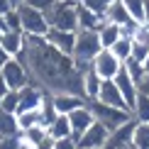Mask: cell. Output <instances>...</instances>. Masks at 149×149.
<instances>
[{
	"label": "cell",
	"instance_id": "obj_20",
	"mask_svg": "<svg viewBox=\"0 0 149 149\" xmlns=\"http://www.w3.org/2000/svg\"><path fill=\"white\" fill-rule=\"evenodd\" d=\"M0 44H3V49L10 54V56H17V54L24 49V34L22 32H3V37H0Z\"/></svg>",
	"mask_w": 149,
	"mask_h": 149
},
{
	"label": "cell",
	"instance_id": "obj_10",
	"mask_svg": "<svg viewBox=\"0 0 149 149\" xmlns=\"http://www.w3.org/2000/svg\"><path fill=\"white\" fill-rule=\"evenodd\" d=\"M113 81L117 83V88H120L122 98H125L127 108L132 110V105H134V100H137V95H139V83H137V81H134V78H132V76H130V73H127L125 64H122V69L117 71V76H115Z\"/></svg>",
	"mask_w": 149,
	"mask_h": 149
},
{
	"label": "cell",
	"instance_id": "obj_6",
	"mask_svg": "<svg viewBox=\"0 0 149 149\" xmlns=\"http://www.w3.org/2000/svg\"><path fill=\"white\" fill-rule=\"evenodd\" d=\"M0 78L8 83V88H10V91H20V88H24V86L32 81V78H29L27 66H24L17 56H12L8 64L0 69Z\"/></svg>",
	"mask_w": 149,
	"mask_h": 149
},
{
	"label": "cell",
	"instance_id": "obj_41",
	"mask_svg": "<svg viewBox=\"0 0 149 149\" xmlns=\"http://www.w3.org/2000/svg\"><path fill=\"white\" fill-rule=\"evenodd\" d=\"M0 32H8V24H5V17L0 15Z\"/></svg>",
	"mask_w": 149,
	"mask_h": 149
},
{
	"label": "cell",
	"instance_id": "obj_27",
	"mask_svg": "<svg viewBox=\"0 0 149 149\" xmlns=\"http://www.w3.org/2000/svg\"><path fill=\"white\" fill-rule=\"evenodd\" d=\"M125 69H127V73H130V76H132L134 81H137V83H142V78L147 76L144 64H142V61H137V59H132V56L125 61Z\"/></svg>",
	"mask_w": 149,
	"mask_h": 149
},
{
	"label": "cell",
	"instance_id": "obj_37",
	"mask_svg": "<svg viewBox=\"0 0 149 149\" xmlns=\"http://www.w3.org/2000/svg\"><path fill=\"white\" fill-rule=\"evenodd\" d=\"M10 59H12V56H10V54H8V52H5V49H3V44H0V69H3V66L8 64Z\"/></svg>",
	"mask_w": 149,
	"mask_h": 149
},
{
	"label": "cell",
	"instance_id": "obj_11",
	"mask_svg": "<svg viewBox=\"0 0 149 149\" xmlns=\"http://www.w3.org/2000/svg\"><path fill=\"white\" fill-rule=\"evenodd\" d=\"M69 122H71V134H73V142H76L81 134L88 130L93 122H95V117H93L91 113V108H88V103L83 105V108H76L73 113H69Z\"/></svg>",
	"mask_w": 149,
	"mask_h": 149
},
{
	"label": "cell",
	"instance_id": "obj_3",
	"mask_svg": "<svg viewBox=\"0 0 149 149\" xmlns=\"http://www.w3.org/2000/svg\"><path fill=\"white\" fill-rule=\"evenodd\" d=\"M103 52L100 37L95 29H78L76 32V47H73V61L78 64V69H88L93 59Z\"/></svg>",
	"mask_w": 149,
	"mask_h": 149
},
{
	"label": "cell",
	"instance_id": "obj_42",
	"mask_svg": "<svg viewBox=\"0 0 149 149\" xmlns=\"http://www.w3.org/2000/svg\"><path fill=\"white\" fill-rule=\"evenodd\" d=\"M144 71L149 73V54H147V59H144Z\"/></svg>",
	"mask_w": 149,
	"mask_h": 149
},
{
	"label": "cell",
	"instance_id": "obj_26",
	"mask_svg": "<svg viewBox=\"0 0 149 149\" xmlns=\"http://www.w3.org/2000/svg\"><path fill=\"white\" fill-rule=\"evenodd\" d=\"M132 147L134 149H149V122H137L132 134Z\"/></svg>",
	"mask_w": 149,
	"mask_h": 149
},
{
	"label": "cell",
	"instance_id": "obj_17",
	"mask_svg": "<svg viewBox=\"0 0 149 149\" xmlns=\"http://www.w3.org/2000/svg\"><path fill=\"white\" fill-rule=\"evenodd\" d=\"M98 37H100V44H103V49H110V47H113L115 42L122 37V29H120V24L103 20V24L98 27Z\"/></svg>",
	"mask_w": 149,
	"mask_h": 149
},
{
	"label": "cell",
	"instance_id": "obj_4",
	"mask_svg": "<svg viewBox=\"0 0 149 149\" xmlns=\"http://www.w3.org/2000/svg\"><path fill=\"white\" fill-rule=\"evenodd\" d=\"M88 108H91V113L93 117H95L100 125H105V130H117V127H122L127 120H132V113H130L127 108H115V105H105L100 103L98 98H93V100H88Z\"/></svg>",
	"mask_w": 149,
	"mask_h": 149
},
{
	"label": "cell",
	"instance_id": "obj_43",
	"mask_svg": "<svg viewBox=\"0 0 149 149\" xmlns=\"http://www.w3.org/2000/svg\"><path fill=\"white\" fill-rule=\"evenodd\" d=\"M0 37H3V32H0Z\"/></svg>",
	"mask_w": 149,
	"mask_h": 149
},
{
	"label": "cell",
	"instance_id": "obj_40",
	"mask_svg": "<svg viewBox=\"0 0 149 149\" xmlns=\"http://www.w3.org/2000/svg\"><path fill=\"white\" fill-rule=\"evenodd\" d=\"M144 22L149 24V0H144Z\"/></svg>",
	"mask_w": 149,
	"mask_h": 149
},
{
	"label": "cell",
	"instance_id": "obj_7",
	"mask_svg": "<svg viewBox=\"0 0 149 149\" xmlns=\"http://www.w3.org/2000/svg\"><path fill=\"white\" fill-rule=\"evenodd\" d=\"M108 137H110V130H105V125H100V122L95 120V122H93V125L76 139V147H78V149H103L105 142H108Z\"/></svg>",
	"mask_w": 149,
	"mask_h": 149
},
{
	"label": "cell",
	"instance_id": "obj_16",
	"mask_svg": "<svg viewBox=\"0 0 149 149\" xmlns=\"http://www.w3.org/2000/svg\"><path fill=\"white\" fill-rule=\"evenodd\" d=\"M47 132H49V137H54V139H69V137H73V134H71L69 115H56L47 125Z\"/></svg>",
	"mask_w": 149,
	"mask_h": 149
},
{
	"label": "cell",
	"instance_id": "obj_32",
	"mask_svg": "<svg viewBox=\"0 0 149 149\" xmlns=\"http://www.w3.org/2000/svg\"><path fill=\"white\" fill-rule=\"evenodd\" d=\"M0 149H24L20 134H10V137H0Z\"/></svg>",
	"mask_w": 149,
	"mask_h": 149
},
{
	"label": "cell",
	"instance_id": "obj_24",
	"mask_svg": "<svg viewBox=\"0 0 149 149\" xmlns=\"http://www.w3.org/2000/svg\"><path fill=\"white\" fill-rule=\"evenodd\" d=\"M110 52H113L115 56L120 59L122 64H125V61L132 56V37H120V39H117L115 44L110 47Z\"/></svg>",
	"mask_w": 149,
	"mask_h": 149
},
{
	"label": "cell",
	"instance_id": "obj_8",
	"mask_svg": "<svg viewBox=\"0 0 149 149\" xmlns=\"http://www.w3.org/2000/svg\"><path fill=\"white\" fill-rule=\"evenodd\" d=\"M91 66H93V71H95L103 81H108V78H115V76H117V71L122 69V61L117 59L110 49H103V52L93 59Z\"/></svg>",
	"mask_w": 149,
	"mask_h": 149
},
{
	"label": "cell",
	"instance_id": "obj_2",
	"mask_svg": "<svg viewBox=\"0 0 149 149\" xmlns=\"http://www.w3.org/2000/svg\"><path fill=\"white\" fill-rule=\"evenodd\" d=\"M44 15H47L49 27L78 32V3L76 0H56Z\"/></svg>",
	"mask_w": 149,
	"mask_h": 149
},
{
	"label": "cell",
	"instance_id": "obj_33",
	"mask_svg": "<svg viewBox=\"0 0 149 149\" xmlns=\"http://www.w3.org/2000/svg\"><path fill=\"white\" fill-rule=\"evenodd\" d=\"M147 54H149V47L144 44V42H137V39H132V59H137V61H142V64H144Z\"/></svg>",
	"mask_w": 149,
	"mask_h": 149
},
{
	"label": "cell",
	"instance_id": "obj_18",
	"mask_svg": "<svg viewBox=\"0 0 149 149\" xmlns=\"http://www.w3.org/2000/svg\"><path fill=\"white\" fill-rule=\"evenodd\" d=\"M103 20H108V22H115V24H120V27H122V24L132 22L134 17L127 12V8L120 3V0H113V3H110V8L105 10V17H103Z\"/></svg>",
	"mask_w": 149,
	"mask_h": 149
},
{
	"label": "cell",
	"instance_id": "obj_34",
	"mask_svg": "<svg viewBox=\"0 0 149 149\" xmlns=\"http://www.w3.org/2000/svg\"><path fill=\"white\" fill-rule=\"evenodd\" d=\"M54 3H56V0H24V5H29V8H34L39 12H47Z\"/></svg>",
	"mask_w": 149,
	"mask_h": 149
},
{
	"label": "cell",
	"instance_id": "obj_36",
	"mask_svg": "<svg viewBox=\"0 0 149 149\" xmlns=\"http://www.w3.org/2000/svg\"><path fill=\"white\" fill-rule=\"evenodd\" d=\"M12 8H15V5H12L10 0H0V15H8Z\"/></svg>",
	"mask_w": 149,
	"mask_h": 149
},
{
	"label": "cell",
	"instance_id": "obj_22",
	"mask_svg": "<svg viewBox=\"0 0 149 149\" xmlns=\"http://www.w3.org/2000/svg\"><path fill=\"white\" fill-rule=\"evenodd\" d=\"M10 134H20V125H17V115L8 113L0 108V137H10Z\"/></svg>",
	"mask_w": 149,
	"mask_h": 149
},
{
	"label": "cell",
	"instance_id": "obj_23",
	"mask_svg": "<svg viewBox=\"0 0 149 149\" xmlns=\"http://www.w3.org/2000/svg\"><path fill=\"white\" fill-rule=\"evenodd\" d=\"M132 117L137 122H149V95H144V93L137 95V100L132 105Z\"/></svg>",
	"mask_w": 149,
	"mask_h": 149
},
{
	"label": "cell",
	"instance_id": "obj_39",
	"mask_svg": "<svg viewBox=\"0 0 149 149\" xmlns=\"http://www.w3.org/2000/svg\"><path fill=\"white\" fill-rule=\"evenodd\" d=\"M8 91H10V88H8V83H5V81L0 78V103H3V98L8 95Z\"/></svg>",
	"mask_w": 149,
	"mask_h": 149
},
{
	"label": "cell",
	"instance_id": "obj_28",
	"mask_svg": "<svg viewBox=\"0 0 149 149\" xmlns=\"http://www.w3.org/2000/svg\"><path fill=\"white\" fill-rule=\"evenodd\" d=\"M137 22H144V0H120Z\"/></svg>",
	"mask_w": 149,
	"mask_h": 149
},
{
	"label": "cell",
	"instance_id": "obj_35",
	"mask_svg": "<svg viewBox=\"0 0 149 149\" xmlns=\"http://www.w3.org/2000/svg\"><path fill=\"white\" fill-rule=\"evenodd\" d=\"M52 149H76V142H73V137H69V139H56Z\"/></svg>",
	"mask_w": 149,
	"mask_h": 149
},
{
	"label": "cell",
	"instance_id": "obj_5",
	"mask_svg": "<svg viewBox=\"0 0 149 149\" xmlns=\"http://www.w3.org/2000/svg\"><path fill=\"white\" fill-rule=\"evenodd\" d=\"M20 20H22V34H37V37H47V32L52 27H49L47 22V15L34 8H29V5H20Z\"/></svg>",
	"mask_w": 149,
	"mask_h": 149
},
{
	"label": "cell",
	"instance_id": "obj_14",
	"mask_svg": "<svg viewBox=\"0 0 149 149\" xmlns=\"http://www.w3.org/2000/svg\"><path fill=\"white\" fill-rule=\"evenodd\" d=\"M98 100L105 103V105H115V108H127L125 98H122V93H120V88H117V83H115L113 78L103 81L100 93H98ZM127 110H130V108H127ZM130 113H132V110H130Z\"/></svg>",
	"mask_w": 149,
	"mask_h": 149
},
{
	"label": "cell",
	"instance_id": "obj_38",
	"mask_svg": "<svg viewBox=\"0 0 149 149\" xmlns=\"http://www.w3.org/2000/svg\"><path fill=\"white\" fill-rule=\"evenodd\" d=\"M139 93H144V95H149V73L144 78H142V83H139Z\"/></svg>",
	"mask_w": 149,
	"mask_h": 149
},
{
	"label": "cell",
	"instance_id": "obj_13",
	"mask_svg": "<svg viewBox=\"0 0 149 149\" xmlns=\"http://www.w3.org/2000/svg\"><path fill=\"white\" fill-rule=\"evenodd\" d=\"M47 42L52 47H56L59 52L69 54V56H73V47H76V32H66V29H49L47 32Z\"/></svg>",
	"mask_w": 149,
	"mask_h": 149
},
{
	"label": "cell",
	"instance_id": "obj_19",
	"mask_svg": "<svg viewBox=\"0 0 149 149\" xmlns=\"http://www.w3.org/2000/svg\"><path fill=\"white\" fill-rule=\"evenodd\" d=\"M100 86H103V78L93 71V66H88V69H86V73H83V95H86V100L98 98Z\"/></svg>",
	"mask_w": 149,
	"mask_h": 149
},
{
	"label": "cell",
	"instance_id": "obj_30",
	"mask_svg": "<svg viewBox=\"0 0 149 149\" xmlns=\"http://www.w3.org/2000/svg\"><path fill=\"white\" fill-rule=\"evenodd\" d=\"M0 108L8 110V113H15V115H17V108H20V91H8V95L3 98Z\"/></svg>",
	"mask_w": 149,
	"mask_h": 149
},
{
	"label": "cell",
	"instance_id": "obj_21",
	"mask_svg": "<svg viewBox=\"0 0 149 149\" xmlns=\"http://www.w3.org/2000/svg\"><path fill=\"white\" fill-rule=\"evenodd\" d=\"M100 24H103V17L100 15H95L93 10L78 5V29H95V32H98Z\"/></svg>",
	"mask_w": 149,
	"mask_h": 149
},
{
	"label": "cell",
	"instance_id": "obj_25",
	"mask_svg": "<svg viewBox=\"0 0 149 149\" xmlns=\"http://www.w3.org/2000/svg\"><path fill=\"white\" fill-rule=\"evenodd\" d=\"M17 125H20V132L27 130V127H34V125H44L42 108L39 110H29V113H20V115H17Z\"/></svg>",
	"mask_w": 149,
	"mask_h": 149
},
{
	"label": "cell",
	"instance_id": "obj_29",
	"mask_svg": "<svg viewBox=\"0 0 149 149\" xmlns=\"http://www.w3.org/2000/svg\"><path fill=\"white\" fill-rule=\"evenodd\" d=\"M76 3L83 5V8H88V10H93L95 15L105 17V10L110 8V3H113V0H76Z\"/></svg>",
	"mask_w": 149,
	"mask_h": 149
},
{
	"label": "cell",
	"instance_id": "obj_9",
	"mask_svg": "<svg viewBox=\"0 0 149 149\" xmlns=\"http://www.w3.org/2000/svg\"><path fill=\"white\" fill-rule=\"evenodd\" d=\"M47 91H42L37 83L29 81L24 88H20V108H17V115L20 113H29V110H39L42 103H44Z\"/></svg>",
	"mask_w": 149,
	"mask_h": 149
},
{
	"label": "cell",
	"instance_id": "obj_1",
	"mask_svg": "<svg viewBox=\"0 0 149 149\" xmlns=\"http://www.w3.org/2000/svg\"><path fill=\"white\" fill-rule=\"evenodd\" d=\"M17 59L27 66L32 83H37L42 91L83 95V73L86 71L78 69L73 56L52 47L47 42V37L24 34V49L17 54Z\"/></svg>",
	"mask_w": 149,
	"mask_h": 149
},
{
	"label": "cell",
	"instance_id": "obj_44",
	"mask_svg": "<svg viewBox=\"0 0 149 149\" xmlns=\"http://www.w3.org/2000/svg\"><path fill=\"white\" fill-rule=\"evenodd\" d=\"M76 149H78V147H76Z\"/></svg>",
	"mask_w": 149,
	"mask_h": 149
},
{
	"label": "cell",
	"instance_id": "obj_31",
	"mask_svg": "<svg viewBox=\"0 0 149 149\" xmlns=\"http://www.w3.org/2000/svg\"><path fill=\"white\" fill-rule=\"evenodd\" d=\"M3 17H5V24H8L10 32H22V20H20V10L17 8H12L8 15H3Z\"/></svg>",
	"mask_w": 149,
	"mask_h": 149
},
{
	"label": "cell",
	"instance_id": "obj_15",
	"mask_svg": "<svg viewBox=\"0 0 149 149\" xmlns=\"http://www.w3.org/2000/svg\"><path fill=\"white\" fill-rule=\"evenodd\" d=\"M20 137H22L24 149H34V147H39L42 142L49 137V132H47V127H44V125H34V127L22 130V132H20Z\"/></svg>",
	"mask_w": 149,
	"mask_h": 149
},
{
	"label": "cell",
	"instance_id": "obj_12",
	"mask_svg": "<svg viewBox=\"0 0 149 149\" xmlns=\"http://www.w3.org/2000/svg\"><path fill=\"white\" fill-rule=\"evenodd\" d=\"M52 103L59 115H69L76 108H83L88 100L83 95H76V93H52Z\"/></svg>",
	"mask_w": 149,
	"mask_h": 149
}]
</instances>
